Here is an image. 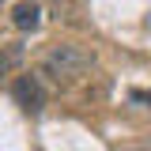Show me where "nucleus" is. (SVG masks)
<instances>
[{
  "label": "nucleus",
  "instance_id": "obj_1",
  "mask_svg": "<svg viewBox=\"0 0 151 151\" xmlns=\"http://www.w3.org/2000/svg\"><path fill=\"white\" fill-rule=\"evenodd\" d=\"M94 64V53L76 45V42H60V45H49L45 57H42V72L53 76L57 83H72Z\"/></svg>",
  "mask_w": 151,
  "mask_h": 151
},
{
  "label": "nucleus",
  "instance_id": "obj_2",
  "mask_svg": "<svg viewBox=\"0 0 151 151\" xmlns=\"http://www.w3.org/2000/svg\"><path fill=\"white\" fill-rule=\"evenodd\" d=\"M12 98H15L27 113H38L42 106H45V91H42V83H38L34 76H15V83H12Z\"/></svg>",
  "mask_w": 151,
  "mask_h": 151
},
{
  "label": "nucleus",
  "instance_id": "obj_3",
  "mask_svg": "<svg viewBox=\"0 0 151 151\" xmlns=\"http://www.w3.org/2000/svg\"><path fill=\"white\" fill-rule=\"evenodd\" d=\"M12 23H15L19 30H34L38 23H42V8H38L34 0H19L15 8H12Z\"/></svg>",
  "mask_w": 151,
  "mask_h": 151
},
{
  "label": "nucleus",
  "instance_id": "obj_4",
  "mask_svg": "<svg viewBox=\"0 0 151 151\" xmlns=\"http://www.w3.org/2000/svg\"><path fill=\"white\" fill-rule=\"evenodd\" d=\"M12 60H15V53H4V49H0V76L12 68Z\"/></svg>",
  "mask_w": 151,
  "mask_h": 151
},
{
  "label": "nucleus",
  "instance_id": "obj_5",
  "mask_svg": "<svg viewBox=\"0 0 151 151\" xmlns=\"http://www.w3.org/2000/svg\"><path fill=\"white\" fill-rule=\"evenodd\" d=\"M132 102H147L151 106V91H132Z\"/></svg>",
  "mask_w": 151,
  "mask_h": 151
}]
</instances>
